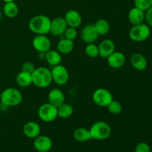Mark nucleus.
<instances>
[{"mask_svg": "<svg viewBox=\"0 0 152 152\" xmlns=\"http://www.w3.org/2000/svg\"><path fill=\"white\" fill-rule=\"evenodd\" d=\"M51 19L45 15H37L30 19L28 28L36 35H46L50 33Z\"/></svg>", "mask_w": 152, "mask_h": 152, "instance_id": "obj_1", "label": "nucleus"}, {"mask_svg": "<svg viewBox=\"0 0 152 152\" xmlns=\"http://www.w3.org/2000/svg\"><path fill=\"white\" fill-rule=\"evenodd\" d=\"M32 76V84L36 87L45 88L50 86L53 82L51 71L45 67L36 68Z\"/></svg>", "mask_w": 152, "mask_h": 152, "instance_id": "obj_2", "label": "nucleus"}, {"mask_svg": "<svg viewBox=\"0 0 152 152\" xmlns=\"http://www.w3.org/2000/svg\"><path fill=\"white\" fill-rule=\"evenodd\" d=\"M1 103L5 107H15L22 101V94L19 90L14 88H7L0 94Z\"/></svg>", "mask_w": 152, "mask_h": 152, "instance_id": "obj_3", "label": "nucleus"}, {"mask_svg": "<svg viewBox=\"0 0 152 152\" xmlns=\"http://www.w3.org/2000/svg\"><path fill=\"white\" fill-rule=\"evenodd\" d=\"M91 139L105 140L111 135V128L106 122L97 121L94 123L89 129Z\"/></svg>", "mask_w": 152, "mask_h": 152, "instance_id": "obj_4", "label": "nucleus"}, {"mask_svg": "<svg viewBox=\"0 0 152 152\" xmlns=\"http://www.w3.org/2000/svg\"><path fill=\"white\" fill-rule=\"evenodd\" d=\"M151 34V29L148 25L144 23L133 25L129 31V37L136 42H141L148 39Z\"/></svg>", "mask_w": 152, "mask_h": 152, "instance_id": "obj_5", "label": "nucleus"}, {"mask_svg": "<svg viewBox=\"0 0 152 152\" xmlns=\"http://www.w3.org/2000/svg\"><path fill=\"white\" fill-rule=\"evenodd\" d=\"M38 117L42 121L45 123H50L58 117L57 108L49 102L44 103L38 109Z\"/></svg>", "mask_w": 152, "mask_h": 152, "instance_id": "obj_6", "label": "nucleus"}, {"mask_svg": "<svg viewBox=\"0 0 152 152\" xmlns=\"http://www.w3.org/2000/svg\"><path fill=\"white\" fill-rule=\"evenodd\" d=\"M93 102L102 108H106L108 104L113 100V95L110 91L104 88H97L92 95Z\"/></svg>", "mask_w": 152, "mask_h": 152, "instance_id": "obj_7", "label": "nucleus"}, {"mask_svg": "<svg viewBox=\"0 0 152 152\" xmlns=\"http://www.w3.org/2000/svg\"><path fill=\"white\" fill-rule=\"evenodd\" d=\"M51 75L53 82L58 86H64L69 80V73L65 66L58 65L53 67L51 70Z\"/></svg>", "mask_w": 152, "mask_h": 152, "instance_id": "obj_8", "label": "nucleus"}, {"mask_svg": "<svg viewBox=\"0 0 152 152\" xmlns=\"http://www.w3.org/2000/svg\"><path fill=\"white\" fill-rule=\"evenodd\" d=\"M32 45L39 53H46L50 50L51 42L46 35H36L33 39Z\"/></svg>", "mask_w": 152, "mask_h": 152, "instance_id": "obj_9", "label": "nucleus"}, {"mask_svg": "<svg viewBox=\"0 0 152 152\" xmlns=\"http://www.w3.org/2000/svg\"><path fill=\"white\" fill-rule=\"evenodd\" d=\"M68 27L64 17H56L51 20L50 33L54 37H61L63 36Z\"/></svg>", "mask_w": 152, "mask_h": 152, "instance_id": "obj_10", "label": "nucleus"}, {"mask_svg": "<svg viewBox=\"0 0 152 152\" xmlns=\"http://www.w3.org/2000/svg\"><path fill=\"white\" fill-rule=\"evenodd\" d=\"M99 36L93 24L86 25L81 31L82 40L87 44L94 43L97 40Z\"/></svg>", "mask_w": 152, "mask_h": 152, "instance_id": "obj_11", "label": "nucleus"}, {"mask_svg": "<svg viewBox=\"0 0 152 152\" xmlns=\"http://www.w3.org/2000/svg\"><path fill=\"white\" fill-rule=\"evenodd\" d=\"M53 145V142L49 137L45 135H39L34 138V146L37 151L48 152L50 151Z\"/></svg>", "mask_w": 152, "mask_h": 152, "instance_id": "obj_12", "label": "nucleus"}, {"mask_svg": "<svg viewBox=\"0 0 152 152\" xmlns=\"http://www.w3.org/2000/svg\"><path fill=\"white\" fill-rule=\"evenodd\" d=\"M99 56L103 59H107L111 53L115 51V44L109 39H104L98 45Z\"/></svg>", "mask_w": 152, "mask_h": 152, "instance_id": "obj_13", "label": "nucleus"}, {"mask_svg": "<svg viewBox=\"0 0 152 152\" xmlns=\"http://www.w3.org/2000/svg\"><path fill=\"white\" fill-rule=\"evenodd\" d=\"M64 19L68 27L74 28L80 27L83 21L80 13L76 10H70L67 11L64 16Z\"/></svg>", "mask_w": 152, "mask_h": 152, "instance_id": "obj_14", "label": "nucleus"}, {"mask_svg": "<svg viewBox=\"0 0 152 152\" xmlns=\"http://www.w3.org/2000/svg\"><path fill=\"white\" fill-rule=\"evenodd\" d=\"M48 99L49 103L58 108L65 102V96L62 90L59 88H53L49 91Z\"/></svg>", "mask_w": 152, "mask_h": 152, "instance_id": "obj_15", "label": "nucleus"}, {"mask_svg": "<svg viewBox=\"0 0 152 152\" xmlns=\"http://www.w3.org/2000/svg\"><path fill=\"white\" fill-rule=\"evenodd\" d=\"M108 65L112 68H120L126 63V56L122 52L114 51L107 58Z\"/></svg>", "mask_w": 152, "mask_h": 152, "instance_id": "obj_16", "label": "nucleus"}, {"mask_svg": "<svg viewBox=\"0 0 152 152\" xmlns=\"http://www.w3.org/2000/svg\"><path fill=\"white\" fill-rule=\"evenodd\" d=\"M130 62L132 66L139 71H144L148 65L146 58L140 53H133L130 57Z\"/></svg>", "mask_w": 152, "mask_h": 152, "instance_id": "obj_17", "label": "nucleus"}, {"mask_svg": "<svg viewBox=\"0 0 152 152\" xmlns=\"http://www.w3.org/2000/svg\"><path fill=\"white\" fill-rule=\"evenodd\" d=\"M41 127L36 122L30 121L25 123L23 126V133L28 138H36L40 135Z\"/></svg>", "mask_w": 152, "mask_h": 152, "instance_id": "obj_18", "label": "nucleus"}, {"mask_svg": "<svg viewBox=\"0 0 152 152\" xmlns=\"http://www.w3.org/2000/svg\"><path fill=\"white\" fill-rule=\"evenodd\" d=\"M128 18L131 24L133 25L143 23L145 21V11L138 7H134L129 10Z\"/></svg>", "mask_w": 152, "mask_h": 152, "instance_id": "obj_19", "label": "nucleus"}, {"mask_svg": "<svg viewBox=\"0 0 152 152\" xmlns=\"http://www.w3.org/2000/svg\"><path fill=\"white\" fill-rule=\"evenodd\" d=\"M74 48V42L73 40L68 39L66 38H62L58 42L57 46V51L60 53L61 54H69L70 53L72 52Z\"/></svg>", "mask_w": 152, "mask_h": 152, "instance_id": "obj_20", "label": "nucleus"}, {"mask_svg": "<svg viewBox=\"0 0 152 152\" xmlns=\"http://www.w3.org/2000/svg\"><path fill=\"white\" fill-rule=\"evenodd\" d=\"M45 59L49 65H51L52 67H54L58 65H60L62 62V56H61V53H59L57 50L50 49L45 53Z\"/></svg>", "mask_w": 152, "mask_h": 152, "instance_id": "obj_21", "label": "nucleus"}, {"mask_svg": "<svg viewBox=\"0 0 152 152\" xmlns=\"http://www.w3.org/2000/svg\"><path fill=\"white\" fill-rule=\"evenodd\" d=\"M16 83L19 87L27 88L32 84V76L28 73L21 71L16 75Z\"/></svg>", "mask_w": 152, "mask_h": 152, "instance_id": "obj_22", "label": "nucleus"}, {"mask_svg": "<svg viewBox=\"0 0 152 152\" xmlns=\"http://www.w3.org/2000/svg\"><path fill=\"white\" fill-rule=\"evenodd\" d=\"M74 138L77 142H87L91 139L90 131L86 128H78L74 132Z\"/></svg>", "mask_w": 152, "mask_h": 152, "instance_id": "obj_23", "label": "nucleus"}, {"mask_svg": "<svg viewBox=\"0 0 152 152\" xmlns=\"http://www.w3.org/2000/svg\"><path fill=\"white\" fill-rule=\"evenodd\" d=\"M3 13L7 18L13 19L16 17L19 13V7L14 1L5 2L3 7Z\"/></svg>", "mask_w": 152, "mask_h": 152, "instance_id": "obj_24", "label": "nucleus"}, {"mask_svg": "<svg viewBox=\"0 0 152 152\" xmlns=\"http://www.w3.org/2000/svg\"><path fill=\"white\" fill-rule=\"evenodd\" d=\"M58 117L62 119H68L72 116L74 113V108L71 105L64 102L62 105L57 108Z\"/></svg>", "mask_w": 152, "mask_h": 152, "instance_id": "obj_25", "label": "nucleus"}, {"mask_svg": "<svg viewBox=\"0 0 152 152\" xmlns=\"http://www.w3.org/2000/svg\"><path fill=\"white\" fill-rule=\"evenodd\" d=\"M95 29L97 31L98 34L101 36L105 35L108 33L110 30V24L106 19H100L95 22Z\"/></svg>", "mask_w": 152, "mask_h": 152, "instance_id": "obj_26", "label": "nucleus"}, {"mask_svg": "<svg viewBox=\"0 0 152 152\" xmlns=\"http://www.w3.org/2000/svg\"><path fill=\"white\" fill-rule=\"evenodd\" d=\"M106 108H108V111H109V113L114 114V115L120 114L122 112V111H123V106H122L121 103L118 102V101L114 100V99H113L108 104Z\"/></svg>", "mask_w": 152, "mask_h": 152, "instance_id": "obj_27", "label": "nucleus"}, {"mask_svg": "<svg viewBox=\"0 0 152 152\" xmlns=\"http://www.w3.org/2000/svg\"><path fill=\"white\" fill-rule=\"evenodd\" d=\"M85 53L90 58L97 57V56H99V48H98V45H95L94 43L87 44L86 48H85Z\"/></svg>", "mask_w": 152, "mask_h": 152, "instance_id": "obj_28", "label": "nucleus"}, {"mask_svg": "<svg viewBox=\"0 0 152 152\" xmlns=\"http://www.w3.org/2000/svg\"><path fill=\"white\" fill-rule=\"evenodd\" d=\"M135 7L141 9L143 11H146L152 6V0H134Z\"/></svg>", "mask_w": 152, "mask_h": 152, "instance_id": "obj_29", "label": "nucleus"}, {"mask_svg": "<svg viewBox=\"0 0 152 152\" xmlns=\"http://www.w3.org/2000/svg\"><path fill=\"white\" fill-rule=\"evenodd\" d=\"M63 36L65 38L68 39H70V40H73V41H74L77 37V29L74 28H71V27H68L67 29L65 30Z\"/></svg>", "mask_w": 152, "mask_h": 152, "instance_id": "obj_30", "label": "nucleus"}, {"mask_svg": "<svg viewBox=\"0 0 152 152\" xmlns=\"http://www.w3.org/2000/svg\"><path fill=\"white\" fill-rule=\"evenodd\" d=\"M134 152H151V147L146 142H140L135 147Z\"/></svg>", "mask_w": 152, "mask_h": 152, "instance_id": "obj_31", "label": "nucleus"}, {"mask_svg": "<svg viewBox=\"0 0 152 152\" xmlns=\"http://www.w3.org/2000/svg\"><path fill=\"white\" fill-rule=\"evenodd\" d=\"M35 69H36L35 65L31 62H25V63L22 64V71L28 73V74H32Z\"/></svg>", "mask_w": 152, "mask_h": 152, "instance_id": "obj_32", "label": "nucleus"}, {"mask_svg": "<svg viewBox=\"0 0 152 152\" xmlns=\"http://www.w3.org/2000/svg\"><path fill=\"white\" fill-rule=\"evenodd\" d=\"M145 21L148 26L152 28V6L145 11Z\"/></svg>", "mask_w": 152, "mask_h": 152, "instance_id": "obj_33", "label": "nucleus"}, {"mask_svg": "<svg viewBox=\"0 0 152 152\" xmlns=\"http://www.w3.org/2000/svg\"><path fill=\"white\" fill-rule=\"evenodd\" d=\"M1 18H2V13H1V8H0V22H1Z\"/></svg>", "mask_w": 152, "mask_h": 152, "instance_id": "obj_34", "label": "nucleus"}, {"mask_svg": "<svg viewBox=\"0 0 152 152\" xmlns=\"http://www.w3.org/2000/svg\"><path fill=\"white\" fill-rule=\"evenodd\" d=\"M4 3L5 2H9V1H14V0H2Z\"/></svg>", "mask_w": 152, "mask_h": 152, "instance_id": "obj_35", "label": "nucleus"}, {"mask_svg": "<svg viewBox=\"0 0 152 152\" xmlns=\"http://www.w3.org/2000/svg\"><path fill=\"white\" fill-rule=\"evenodd\" d=\"M37 152H44V151H37Z\"/></svg>", "mask_w": 152, "mask_h": 152, "instance_id": "obj_36", "label": "nucleus"}]
</instances>
